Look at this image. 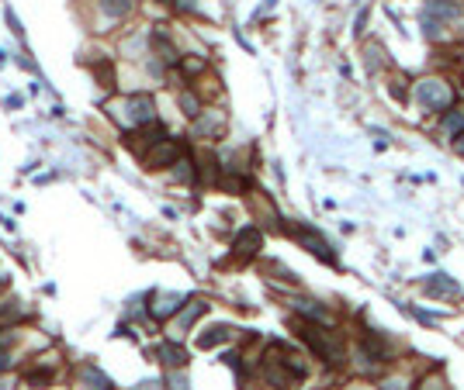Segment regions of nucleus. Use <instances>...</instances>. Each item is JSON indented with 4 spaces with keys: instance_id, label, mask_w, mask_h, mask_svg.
I'll return each instance as SVG.
<instances>
[{
    "instance_id": "393cba45",
    "label": "nucleus",
    "mask_w": 464,
    "mask_h": 390,
    "mask_svg": "<svg viewBox=\"0 0 464 390\" xmlns=\"http://www.w3.org/2000/svg\"><path fill=\"white\" fill-rule=\"evenodd\" d=\"M4 283H8V276H4V273H0V287H4Z\"/></svg>"
},
{
    "instance_id": "7ed1b4c3",
    "label": "nucleus",
    "mask_w": 464,
    "mask_h": 390,
    "mask_svg": "<svg viewBox=\"0 0 464 390\" xmlns=\"http://www.w3.org/2000/svg\"><path fill=\"white\" fill-rule=\"evenodd\" d=\"M118 118H122L125 125H149V121L156 118L153 97H146V94H135V97H128V101L122 104Z\"/></svg>"
},
{
    "instance_id": "f8f14e48",
    "label": "nucleus",
    "mask_w": 464,
    "mask_h": 390,
    "mask_svg": "<svg viewBox=\"0 0 464 390\" xmlns=\"http://www.w3.org/2000/svg\"><path fill=\"white\" fill-rule=\"evenodd\" d=\"M97 8L108 18H122V14H128V0H97Z\"/></svg>"
},
{
    "instance_id": "dca6fc26",
    "label": "nucleus",
    "mask_w": 464,
    "mask_h": 390,
    "mask_svg": "<svg viewBox=\"0 0 464 390\" xmlns=\"http://www.w3.org/2000/svg\"><path fill=\"white\" fill-rule=\"evenodd\" d=\"M94 73L101 76V87H115V70H111V63H104V59H101V63L94 66Z\"/></svg>"
},
{
    "instance_id": "f03ea898",
    "label": "nucleus",
    "mask_w": 464,
    "mask_h": 390,
    "mask_svg": "<svg viewBox=\"0 0 464 390\" xmlns=\"http://www.w3.org/2000/svg\"><path fill=\"white\" fill-rule=\"evenodd\" d=\"M302 328V335L309 338V345L326 359V362H343V345H340V338L333 335V331H319V328H312V325H298Z\"/></svg>"
},
{
    "instance_id": "423d86ee",
    "label": "nucleus",
    "mask_w": 464,
    "mask_h": 390,
    "mask_svg": "<svg viewBox=\"0 0 464 390\" xmlns=\"http://www.w3.org/2000/svg\"><path fill=\"white\" fill-rule=\"evenodd\" d=\"M426 294H433V297H461V283H454L447 273H433L426 280Z\"/></svg>"
},
{
    "instance_id": "6e6552de",
    "label": "nucleus",
    "mask_w": 464,
    "mask_h": 390,
    "mask_svg": "<svg viewBox=\"0 0 464 390\" xmlns=\"http://www.w3.org/2000/svg\"><path fill=\"white\" fill-rule=\"evenodd\" d=\"M177 307H180V297H177V294H156V297H153V307H149V314L163 321V318L177 314Z\"/></svg>"
},
{
    "instance_id": "9d476101",
    "label": "nucleus",
    "mask_w": 464,
    "mask_h": 390,
    "mask_svg": "<svg viewBox=\"0 0 464 390\" xmlns=\"http://www.w3.org/2000/svg\"><path fill=\"white\" fill-rule=\"evenodd\" d=\"M426 11L436 18H461V4H450V0H429Z\"/></svg>"
},
{
    "instance_id": "a878e982",
    "label": "nucleus",
    "mask_w": 464,
    "mask_h": 390,
    "mask_svg": "<svg viewBox=\"0 0 464 390\" xmlns=\"http://www.w3.org/2000/svg\"><path fill=\"white\" fill-rule=\"evenodd\" d=\"M357 390H364V387H357Z\"/></svg>"
},
{
    "instance_id": "9b49d317",
    "label": "nucleus",
    "mask_w": 464,
    "mask_h": 390,
    "mask_svg": "<svg viewBox=\"0 0 464 390\" xmlns=\"http://www.w3.org/2000/svg\"><path fill=\"white\" fill-rule=\"evenodd\" d=\"M160 359H163L166 366H173V369H177V366H184V362H187V352H184L180 345H160Z\"/></svg>"
},
{
    "instance_id": "f3484780",
    "label": "nucleus",
    "mask_w": 464,
    "mask_h": 390,
    "mask_svg": "<svg viewBox=\"0 0 464 390\" xmlns=\"http://www.w3.org/2000/svg\"><path fill=\"white\" fill-rule=\"evenodd\" d=\"M443 125H447V132H454V135H461V132H464V107H461V111H450Z\"/></svg>"
},
{
    "instance_id": "39448f33",
    "label": "nucleus",
    "mask_w": 464,
    "mask_h": 390,
    "mask_svg": "<svg viewBox=\"0 0 464 390\" xmlns=\"http://www.w3.org/2000/svg\"><path fill=\"white\" fill-rule=\"evenodd\" d=\"M295 238H298V242H302L312 256H319V259H326V263H336V256H333L329 242H326V238H319V235H312L309 228H298V232H295Z\"/></svg>"
},
{
    "instance_id": "4468645a",
    "label": "nucleus",
    "mask_w": 464,
    "mask_h": 390,
    "mask_svg": "<svg viewBox=\"0 0 464 390\" xmlns=\"http://www.w3.org/2000/svg\"><path fill=\"white\" fill-rule=\"evenodd\" d=\"M204 307H208V304H201V300H191V304L180 311V318H177V328H187V325H191V321H194V318L204 311Z\"/></svg>"
},
{
    "instance_id": "1a4fd4ad",
    "label": "nucleus",
    "mask_w": 464,
    "mask_h": 390,
    "mask_svg": "<svg viewBox=\"0 0 464 390\" xmlns=\"http://www.w3.org/2000/svg\"><path fill=\"white\" fill-rule=\"evenodd\" d=\"M229 335H232V331H229L225 325H215V328H208V331L197 335V345H201V349H211V345H222Z\"/></svg>"
},
{
    "instance_id": "b1692460",
    "label": "nucleus",
    "mask_w": 464,
    "mask_h": 390,
    "mask_svg": "<svg viewBox=\"0 0 464 390\" xmlns=\"http://www.w3.org/2000/svg\"><path fill=\"white\" fill-rule=\"evenodd\" d=\"M454 149H457V152H461V156H464V135H461V138H457V142H454Z\"/></svg>"
},
{
    "instance_id": "f257e3e1",
    "label": "nucleus",
    "mask_w": 464,
    "mask_h": 390,
    "mask_svg": "<svg viewBox=\"0 0 464 390\" xmlns=\"http://www.w3.org/2000/svg\"><path fill=\"white\" fill-rule=\"evenodd\" d=\"M416 97H419V104L426 107V111H450V104H454V94H450V87L443 83V80H423L419 87H416Z\"/></svg>"
},
{
    "instance_id": "20e7f679",
    "label": "nucleus",
    "mask_w": 464,
    "mask_h": 390,
    "mask_svg": "<svg viewBox=\"0 0 464 390\" xmlns=\"http://www.w3.org/2000/svg\"><path fill=\"white\" fill-rule=\"evenodd\" d=\"M177 142H170V138H163V142H156V145H149V152H146V166L149 170H163V166H173L177 163Z\"/></svg>"
},
{
    "instance_id": "412c9836",
    "label": "nucleus",
    "mask_w": 464,
    "mask_h": 390,
    "mask_svg": "<svg viewBox=\"0 0 464 390\" xmlns=\"http://www.w3.org/2000/svg\"><path fill=\"white\" fill-rule=\"evenodd\" d=\"M381 390H405V383H402V380H388Z\"/></svg>"
},
{
    "instance_id": "5701e85b",
    "label": "nucleus",
    "mask_w": 464,
    "mask_h": 390,
    "mask_svg": "<svg viewBox=\"0 0 464 390\" xmlns=\"http://www.w3.org/2000/svg\"><path fill=\"white\" fill-rule=\"evenodd\" d=\"M139 390H160V383H156V380H153V383H142V387H139Z\"/></svg>"
},
{
    "instance_id": "4be33fe9",
    "label": "nucleus",
    "mask_w": 464,
    "mask_h": 390,
    "mask_svg": "<svg viewBox=\"0 0 464 390\" xmlns=\"http://www.w3.org/2000/svg\"><path fill=\"white\" fill-rule=\"evenodd\" d=\"M184 70H187V73H197V70H201V63H197V59H187V63H184Z\"/></svg>"
},
{
    "instance_id": "a211bd4d",
    "label": "nucleus",
    "mask_w": 464,
    "mask_h": 390,
    "mask_svg": "<svg viewBox=\"0 0 464 390\" xmlns=\"http://www.w3.org/2000/svg\"><path fill=\"white\" fill-rule=\"evenodd\" d=\"M28 383L32 387H49L52 383V369H32L28 373Z\"/></svg>"
},
{
    "instance_id": "2eb2a0df",
    "label": "nucleus",
    "mask_w": 464,
    "mask_h": 390,
    "mask_svg": "<svg viewBox=\"0 0 464 390\" xmlns=\"http://www.w3.org/2000/svg\"><path fill=\"white\" fill-rule=\"evenodd\" d=\"M84 383H87V390H111L108 376L97 373V369H87V373H84Z\"/></svg>"
},
{
    "instance_id": "ddd939ff",
    "label": "nucleus",
    "mask_w": 464,
    "mask_h": 390,
    "mask_svg": "<svg viewBox=\"0 0 464 390\" xmlns=\"http://www.w3.org/2000/svg\"><path fill=\"white\" fill-rule=\"evenodd\" d=\"M295 307H298L305 318H312V321H326V307H319L316 300H295Z\"/></svg>"
},
{
    "instance_id": "6ab92c4d",
    "label": "nucleus",
    "mask_w": 464,
    "mask_h": 390,
    "mask_svg": "<svg viewBox=\"0 0 464 390\" xmlns=\"http://www.w3.org/2000/svg\"><path fill=\"white\" fill-rule=\"evenodd\" d=\"M170 390H191V387H187V376H184V373H180V376H173Z\"/></svg>"
},
{
    "instance_id": "0eeeda50",
    "label": "nucleus",
    "mask_w": 464,
    "mask_h": 390,
    "mask_svg": "<svg viewBox=\"0 0 464 390\" xmlns=\"http://www.w3.org/2000/svg\"><path fill=\"white\" fill-rule=\"evenodd\" d=\"M260 242H264V235H260L257 228H243V232L236 235V256H240V259L253 256V252L260 249Z\"/></svg>"
},
{
    "instance_id": "aec40b11",
    "label": "nucleus",
    "mask_w": 464,
    "mask_h": 390,
    "mask_svg": "<svg viewBox=\"0 0 464 390\" xmlns=\"http://www.w3.org/2000/svg\"><path fill=\"white\" fill-rule=\"evenodd\" d=\"M419 390H443V383L429 376V380H423V387H419Z\"/></svg>"
}]
</instances>
